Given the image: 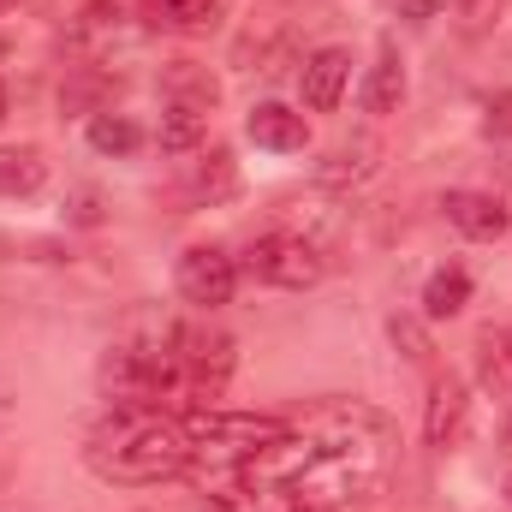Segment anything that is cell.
I'll return each instance as SVG.
<instances>
[{
	"instance_id": "26",
	"label": "cell",
	"mask_w": 512,
	"mask_h": 512,
	"mask_svg": "<svg viewBox=\"0 0 512 512\" xmlns=\"http://www.w3.org/2000/svg\"><path fill=\"white\" fill-rule=\"evenodd\" d=\"M0 120H6V90H0Z\"/></svg>"
},
{
	"instance_id": "4",
	"label": "cell",
	"mask_w": 512,
	"mask_h": 512,
	"mask_svg": "<svg viewBox=\"0 0 512 512\" xmlns=\"http://www.w3.org/2000/svg\"><path fill=\"white\" fill-rule=\"evenodd\" d=\"M245 268H251V280H262V286L304 292V286H316L328 274V256H322L316 239H304V233H262L251 251H245Z\"/></svg>"
},
{
	"instance_id": "17",
	"label": "cell",
	"mask_w": 512,
	"mask_h": 512,
	"mask_svg": "<svg viewBox=\"0 0 512 512\" xmlns=\"http://www.w3.org/2000/svg\"><path fill=\"white\" fill-rule=\"evenodd\" d=\"M42 179H48V161L30 143L0 149V197H30V191H42Z\"/></svg>"
},
{
	"instance_id": "5",
	"label": "cell",
	"mask_w": 512,
	"mask_h": 512,
	"mask_svg": "<svg viewBox=\"0 0 512 512\" xmlns=\"http://www.w3.org/2000/svg\"><path fill=\"white\" fill-rule=\"evenodd\" d=\"M173 286H179L185 304L221 310V304H233V292H239V262L221 251V245H191V251L179 256V268H173Z\"/></svg>"
},
{
	"instance_id": "2",
	"label": "cell",
	"mask_w": 512,
	"mask_h": 512,
	"mask_svg": "<svg viewBox=\"0 0 512 512\" xmlns=\"http://www.w3.org/2000/svg\"><path fill=\"white\" fill-rule=\"evenodd\" d=\"M90 471L102 483H167V477H185L197 447L185 435L179 417H167L161 405H114L96 429H90V447H84Z\"/></svg>"
},
{
	"instance_id": "7",
	"label": "cell",
	"mask_w": 512,
	"mask_h": 512,
	"mask_svg": "<svg viewBox=\"0 0 512 512\" xmlns=\"http://www.w3.org/2000/svg\"><path fill=\"white\" fill-rule=\"evenodd\" d=\"M465 423H471V387L459 376H435L429 405H423V441L429 447H459Z\"/></svg>"
},
{
	"instance_id": "24",
	"label": "cell",
	"mask_w": 512,
	"mask_h": 512,
	"mask_svg": "<svg viewBox=\"0 0 512 512\" xmlns=\"http://www.w3.org/2000/svg\"><path fill=\"white\" fill-rule=\"evenodd\" d=\"M501 12V0H465V30H483Z\"/></svg>"
},
{
	"instance_id": "19",
	"label": "cell",
	"mask_w": 512,
	"mask_h": 512,
	"mask_svg": "<svg viewBox=\"0 0 512 512\" xmlns=\"http://www.w3.org/2000/svg\"><path fill=\"white\" fill-rule=\"evenodd\" d=\"M143 12L161 30H209L221 18V0H143Z\"/></svg>"
},
{
	"instance_id": "13",
	"label": "cell",
	"mask_w": 512,
	"mask_h": 512,
	"mask_svg": "<svg viewBox=\"0 0 512 512\" xmlns=\"http://www.w3.org/2000/svg\"><path fill=\"white\" fill-rule=\"evenodd\" d=\"M239 191V167L227 149H209L203 161H191V179H185V197L191 203H227Z\"/></svg>"
},
{
	"instance_id": "10",
	"label": "cell",
	"mask_w": 512,
	"mask_h": 512,
	"mask_svg": "<svg viewBox=\"0 0 512 512\" xmlns=\"http://www.w3.org/2000/svg\"><path fill=\"white\" fill-rule=\"evenodd\" d=\"M441 215H447L465 239H501V233H507V203L489 197V191H447V197H441Z\"/></svg>"
},
{
	"instance_id": "12",
	"label": "cell",
	"mask_w": 512,
	"mask_h": 512,
	"mask_svg": "<svg viewBox=\"0 0 512 512\" xmlns=\"http://www.w3.org/2000/svg\"><path fill=\"white\" fill-rule=\"evenodd\" d=\"M161 96L167 102H179V108H215L221 102V84H215V72L209 66H197V60H173L167 72H161Z\"/></svg>"
},
{
	"instance_id": "20",
	"label": "cell",
	"mask_w": 512,
	"mask_h": 512,
	"mask_svg": "<svg viewBox=\"0 0 512 512\" xmlns=\"http://www.w3.org/2000/svg\"><path fill=\"white\" fill-rule=\"evenodd\" d=\"M90 149H102V155H137L143 149V126L131 114H96L90 120Z\"/></svg>"
},
{
	"instance_id": "22",
	"label": "cell",
	"mask_w": 512,
	"mask_h": 512,
	"mask_svg": "<svg viewBox=\"0 0 512 512\" xmlns=\"http://www.w3.org/2000/svg\"><path fill=\"white\" fill-rule=\"evenodd\" d=\"M483 137H512V90L489 96V108H483Z\"/></svg>"
},
{
	"instance_id": "16",
	"label": "cell",
	"mask_w": 512,
	"mask_h": 512,
	"mask_svg": "<svg viewBox=\"0 0 512 512\" xmlns=\"http://www.w3.org/2000/svg\"><path fill=\"white\" fill-rule=\"evenodd\" d=\"M465 298H471V274H465L459 262H447V268H435V274H429V286H423V316H429V322L459 316V310H465Z\"/></svg>"
},
{
	"instance_id": "3",
	"label": "cell",
	"mask_w": 512,
	"mask_h": 512,
	"mask_svg": "<svg viewBox=\"0 0 512 512\" xmlns=\"http://www.w3.org/2000/svg\"><path fill=\"white\" fill-rule=\"evenodd\" d=\"M185 423V435H191V447L197 453H209V465H245L251 453L262 447H274L280 435H286V417H251V411H185L179 417Z\"/></svg>"
},
{
	"instance_id": "9",
	"label": "cell",
	"mask_w": 512,
	"mask_h": 512,
	"mask_svg": "<svg viewBox=\"0 0 512 512\" xmlns=\"http://www.w3.org/2000/svg\"><path fill=\"white\" fill-rule=\"evenodd\" d=\"M346 78H352V54H346V48H322V54H310V60H304V72H298L304 108L334 114V108H340V96H346Z\"/></svg>"
},
{
	"instance_id": "8",
	"label": "cell",
	"mask_w": 512,
	"mask_h": 512,
	"mask_svg": "<svg viewBox=\"0 0 512 512\" xmlns=\"http://www.w3.org/2000/svg\"><path fill=\"white\" fill-rule=\"evenodd\" d=\"M203 501H209V512H292L280 495H268L262 483H251L245 465H209Z\"/></svg>"
},
{
	"instance_id": "23",
	"label": "cell",
	"mask_w": 512,
	"mask_h": 512,
	"mask_svg": "<svg viewBox=\"0 0 512 512\" xmlns=\"http://www.w3.org/2000/svg\"><path fill=\"white\" fill-rule=\"evenodd\" d=\"M441 6H447V0H393V12H399L405 24H429Z\"/></svg>"
},
{
	"instance_id": "14",
	"label": "cell",
	"mask_w": 512,
	"mask_h": 512,
	"mask_svg": "<svg viewBox=\"0 0 512 512\" xmlns=\"http://www.w3.org/2000/svg\"><path fill=\"white\" fill-rule=\"evenodd\" d=\"M477 387L512 411V340L507 334H477Z\"/></svg>"
},
{
	"instance_id": "1",
	"label": "cell",
	"mask_w": 512,
	"mask_h": 512,
	"mask_svg": "<svg viewBox=\"0 0 512 512\" xmlns=\"http://www.w3.org/2000/svg\"><path fill=\"white\" fill-rule=\"evenodd\" d=\"M393 471V423L358 399L310 405L286 417V435L245 459V477L292 512H352L376 501Z\"/></svg>"
},
{
	"instance_id": "18",
	"label": "cell",
	"mask_w": 512,
	"mask_h": 512,
	"mask_svg": "<svg viewBox=\"0 0 512 512\" xmlns=\"http://www.w3.org/2000/svg\"><path fill=\"white\" fill-rule=\"evenodd\" d=\"M203 137H209V114H203V108H179V102H167L161 131H155V143H161L167 155H191Z\"/></svg>"
},
{
	"instance_id": "21",
	"label": "cell",
	"mask_w": 512,
	"mask_h": 512,
	"mask_svg": "<svg viewBox=\"0 0 512 512\" xmlns=\"http://www.w3.org/2000/svg\"><path fill=\"white\" fill-rule=\"evenodd\" d=\"M387 334H393V346H399L411 364H423V358H429V334H423V322H411V316H393V322H387Z\"/></svg>"
},
{
	"instance_id": "25",
	"label": "cell",
	"mask_w": 512,
	"mask_h": 512,
	"mask_svg": "<svg viewBox=\"0 0 512 512\" xmlns=\"http://www.w3.org/2000/svg\"><path fill=\"white\" fill-rule=\"evenodd\" d=\"M501 447H507V453H512V423H507V429H501Z\"/></svg>"
},
{
	"instance_id": "11",
	"label": "cell",
	"mask_w": 512,
	"mask_h": 512,
	"mask_svg": "<svg viewBox=\"0 0 512 512\" xmlns=\"http://www.w3.org/2000/svg\"><path fill=\"white\" fill-rule=\"evenodd\" d=\"M245 131H251L256 149H274V155H292V149H304V137H310L304 114H292L286 102H262V108H251Z\"/></svg>"
},
{
	"instance_id": "15",
	"label": "cell",
	"mask_w": 512,
	"mask_h": 512,
	"mask_svg": "<svg viewBox=\"0 0 512 512\" xmlns=\"http://www.w3.org/2000/svg\"><path fill=\"white\" fill-rule=\"evenodd\" d=\"M399 102H405V66H399L393 48H382V60H376L370 78H364V114L387 120V114H399Z\"/></svg>"
},
{
	"instance_id": "27",
	"label": "cell",
	"mask_w": 512,
	"mask_h": 512,
	"mask_svg": "<svg viewBox=\"0 0 512 512\" xmlns=\"http://www.w3.org/2000/svg\"><path fill=\"white\" fill-rule=\"evenodd\" d=\"M507 501H512V483H507Z\"/></svg>"
},
{
	"instance_id": "6",
	"label": "cell",
	"mask_w": 512,
	"mask_h": 512,
	"mask_svg": "<svg viewBox=\"0 0 512 512\" xmlns=\"http://www.w3.org/2000/svg\"><path fill=\"white\" fill-rule=\"evenodd\" d=\"M382 155H387L382 137H376V131H358V137L334 143V149H328V161H316V185H322V191H352V185L376 179Z\"/></svg>"
}]
</instances>
